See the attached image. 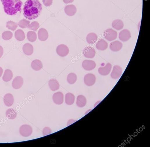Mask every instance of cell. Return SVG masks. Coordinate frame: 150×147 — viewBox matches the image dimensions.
Listing matches in <instances>:
<instances>
[{
    "instance_id": "obj_1",
    "label": "cell",
    "mask_w": 150,
    "mask_h": 147,
    "mask_svg": "<svg viewBox=\"0 0 150 147\" xmlns=\"http://www.w3.org/2000/svg\"><path fill=\"white\" fill-rule=\"evenodd\" d=\"M42 10V6L39 0H27L23 8V15L27 19L33 20L38 17Z\"/></svg>"
},
{
    "instance_id": "obj_2",
    "label": "cell",
    "mask_w": 150,
    "mask_h": 147,
    "mask_svg": "<svg viewBox=\"0 0 150 147\" xmlns=\"http://www.w3.org/2000/svg\"><path fill=\"white\" fill-rule=\"evenodd\" d=\"M4 11L8 15H13L21 10L23 4L20 0H1Z\"/></svg>"
},
{
    "instance_id": "obj_3",
    "label": "cell",
    "mask_w": 150,
    "mask_h": 147,
    "mask_svg": "<svg viewBox=\"0 0 150 147\" xmlns=\"http://www.w3.org/2000/svg\"><path fill=\"white\" fill-rule=\"evenodd\" d=\"M117 32L112 29H106L103 34L105 38L109 41L115 40L117 38Z\"/></svg>"
},
{
    "instance_id": "obj_4",
    "label": "cell",
    "mask_w": 150,
    "mask_h": 147,
    "mask_svg": "<svg viewBox=\"0 0 150 147\" xmlns=\"http://www.w3.org/2000/svg\"><path fill=\"white\" fill-rule=\"evenodd\" d=\"M33 132L32 127L29 125H22L19 129L20 134L24 137H26L30 136Z\"/></svg>"
},
{
    "instance_id": "obj_5",
    "label": "cell",
    "mask_w": 150,
    "mask_h": 147,
    "mask_svg": "<svg viewBox=\"0 0 150 147\" xmlns=\"http://www.w3.org/2000/svg\"><path fill=\"white\" fill-rule=\"evenodd\" d=\"M56 52L57 54L60 56L64 57L66 56L68 54L69 49L66 45L61 44L57 47Z\"/></svg>"
},
{
    "instance_id": "obj_6",
    "label": "cell",
    "mask_w": 150,
    "mask_h": 147,
    "mask_svg": "<svg viewBox=\"0 0 150 147\" xmlns=\"http://www.w3.org/2000/svg\"><path fill=\"white\" fill-rule=\"evenodd\" d=\"M122 73V68L119 65H115L111 74V77L114 79H118L120 77Z\"/></svg>"
},
{
    "instance_id": "obj_7",
    "label": "cell",
    "mask_w": 150,
    "mask_h": 147,
    "mask_svg": "<svg viewBox=\"0 0 150 147\" xmlns=\"http://www.w3.org/2000/svg\"><path fill=\"white\" fill-rule=\"evenodd\" d=\"M84 82L87 86H90L93 85L96 82V78L95 75L92 73H88L84 77Z\"/></svg>"
},
{
    "instance_id": "obj_8",
    "label": "cell",
    "mask_w": 150,
    "mask_h": 147,
    "mask_svg": "<svg viewBox=\"0 0 150 147\" xmlns=\"http://www.w3.org/2000/svg\"><path fill=\"white\" fill-rule=\"evenodd\" d=\"M83 68L85 70L90 71L94 69L96 66L95 62L91 60H85L82 63Z\"/></svg>"
},
{
    "instance_id": "obj_9",
    "label": "cell",
    "mask_w": 150,
    "mask_h": 147,
    "mask_svg": "<svg viewBox=\"0 0 150 147\" xmlns=\"http://www.w3.org/2000/svg\"><path fill=\"white\" fill-rule=\"evenodd\" d=\"M83 53L84 56L85 57L93 58L95 56L96 51L94 48L90 46H88L84 48Z\"/></svg>"
},
{
    "instance_id": "obj_10",
    "label": "cell",
    "mask_w": 150,
    "mask_h": 147,
    "mask_svg": "<svg viewBox=\"0 0 150 147\" xmlns=\"http://www.w3.org/2000/svg\"><path fill=\"white\" fill-rule=\"evenodd\" d=\"M131 38V33L129 30L124 29L121 31L119 34V38L122 41L125 42Z\"/></svg>"
},
{
    "instance_id": "obj_11",
    "label": "cell",
    "mask_w": 150,
    "mask_h": 147,
    "mask_svg": "<svg viewBox=\"0 0 150 147\" xmlns=\"http://www.w3.org/2000/svg\"><path fill=\"white\" fill-rule=\"evenodd\" d=\"M111 68V64L108 63L105 66L99 68L98 70V72L100 75L102 76H107L110 73Z\"/></svg>"
},
{
    "instance_id": "obj_12",
    "label": "cell",
    "mask_w": 150,
    "mask_h": 147,
    "mask_svg": "<svg viewBox=\"0 0 150 147\" xmlns=\"http://www.w3.org/2000/svg\"><path fill=\"white\" fill-rule=\"evenodd\" d=\"M54 103L57 105L62 104L64 101V95L63 93L58 92L55 93L53 96Z\"/></svg>"
},
{
    "instance_id": "obj_13",
    "label": "cell",
    "mask_w": 150,
    "mask_h": 147,
    "mask_svg": "<svg viewBox=\"0 0 150 147\" xmlns=\"http://www.w3.org/2000/svg\"><path fill=\"white\" fill-rule=\"evenodd\" d=\"M23 83V78L21 77L18 76L14 79L12 83V86L14 88L18 89L22 86Z\"/></svg>"
},
{
    "instance_id": "obj_14",
    "label": "cell",
    "mask_w": 150,
    "mask_h": 147,
    "mask_svg": "<svg viewBox=\"0 0 150 147\" xmlns=\"http://www.w3.org/2000/svg\"><path fill=\"white\" fill-rule=\"evenodd\" d=\"M64 10L66 15L72 16L76 14L77 9L76 6L73 5H70L66 6Z\"/></svg>"
},
{
    "instance_id": "obj_15",
    "label": "cell",
    "mask_w": 150,
    "mask_h": 147,
    "mask_svg": "<svg viewBox=\"0 0 150 147\" xmlns=\"http://www.w3.org/2000/svg\"><path fill=\"white\" fill-rule=\"evenodd\" d=\"M123 47L122 43L119 41H115L111 42L110 45V49L111 50L114 52L119 51Z\"/></svg>"
},
{
    "instance_id": "obj_16",
    "label": "cell",
    "mask_w": 150,
    "mask_h": 147,
    "mask_svg": "<svg viewBox=\"0 0 150 147\" xmlns=\"http://www.w3.org/2000/svg\"><path fill=\"white\" fill-rule=\"evenodd\" d=\"M38 38L42 41H46L49 37V33L47 30L43 28L40 29L38 32Z\"/></svg>"
},
{
    "instance_id": "obj_17",
    "label": "cell",
    "mask_w": 150,
    "mask_h": 147,
    "mask_svg": "<svg viewBox=\"0 0 150 147\" xmlns=\"http://www.w3.org/2000/svg\"><path fill=\"white\" fill-rule=\"evenodd\" d=\"M22 50L25 54L27 56H30L33 52V47L31 44L27 43L23 45Z\"/></svg>"
},
{
    "instance_id": "obj_18",
    "label": "cell",
    "mask_w": 150,
    "mask_h": 147,
    "mask_svg": "<svg viewBox=\"0 0 150 147\" xmlns=\"http://www.w3.org/2000/svg\"><path fill=\"white\" fill-rule=\"evenodd\" d=\"M4 102L5 105L8 107L12 106L14 102L13 95L10 93L6 94L4 98Z\"/></svg>"
},
{
    "instance_id": "obj_19",
    "label": "cell",
    "mask_w": 150,
    "mask_h": 147,
    "mask_svg": "<svg viewBox=\"0 0 150 147\" xmlns=\"http://www.w3.org/2000/svg\"><path fill=\"white\" fill-rule=\"evenodd\" d=\"M32 68L35 71H39L41 70L43 67L42 62L38 59L33 60L31 63Z\"/></svg>"
},
{
    "instance_id": "obj_20",
    "label": "cell",
    "mask_w": 150,
    "mask_h": 147,
    "mask_svg": "<svg viewBox=\"0 0 150 147\" xmlns=\"http://www.w3.org/2000/svg\"><path fill=\"white\" fill-rule=\"evenodd\" d=\"M49 85L50 89L53 91H56L58 90L60 88L58 82L54 79H51L49 81Z\"/></svg>"
},
{
    "instance_id": "obj_21",
    "label": "cell",
    "mask_w": 150,
    "mask_h": 147,
    "mask_svg": "<svg viewBox=\"0 0 150 147\" xmlns=\"http://www.w3.org/2000/svg\"><path fill=\"white\" fill-rule=\"evenodd\" d=\"M108 47L107 42L103 39H100L96 44L97 49L100 50L104 51L106 50Z\"/></svg>"
},
{
    "instance_id": "obj_22",
    "label": "cell",
    "mask_w": 150,
    "mask_h": 147,
    "mask_svg": "<svg viewBox=\"0 0 150 147\" xmlns=\"http://www.w3.org/2000/svg\"><path fill=\"white\" fill-rule=\"evenodd\" d=\"M112 26L114 29L118 30H120L123 28L124 24L122 20L117 19L112 22Z\"/></svg>"
},
{
    "instance_id": "obj_23",
    "label": "cell",
    "mask_w": 150,
    "mask_h": 147,
    "mask_svg": "<svg viewBox=\"0 0 150 147\" xmlns=\"http://www.w3.org/2000/svg\"><path fill=\"white\" fill-rule=\"evenodd\" d=\"M13 77L12 72L9 69H7L5 71L4 75L3 77V79L5 82H8L12 79Z\"/></svg>"
},
{
    "instance_id": "obj_24",
    "label": "cell",
    "mask_w": 150,
    "mask_h": 147,
    "mask_svg": "<svg viewBox=\"0 0 150 147\" xmlns=\"http://www.w3.org/2000/svg\"><path fill=\"white\" fill-rule=\"evenodd\" d=\"M97 36L96 33H91L87 35L86 40L87 42L89 44H94L97 41Z\"/></svg>"
},
{
    "instance_id": "obj_25",
    "label": "cell",
    "mask_w": 150,
    "mask_h": 147,
    "mask_svg": "<svg viewBox=\"0 0 150 147\" xmlns=\"http://www.w3.org/2000/svg\"><path fill=\"white\" fill-rule=\"evenodd\" d=\"M15 37L18 41H22L25 38V35L24 31L19 29L17 30L15 32Z\"/></svg>"
},
{
    "instance_id": "obj_26",
    "label": "cell",
    "mask_w": 150,
    "mask_h": 147,
    "mask_svg": "<svg viewBox=\"0 0 150 147\" xmlns=\"http://www.w3.org/2000/svg\"><path fill=\"white\" fill-rule=\"evenodd\" d=\"M87 100L85 97L83 95H79L77 98L76 104L80 107H84L86 104Z\"/></svg>"
},
{
    "instance_id": "obj_27",
    "label": "cell",
    "mask_w": 150,
    "mask_h": 147,
    "mask_svg": "<svg viewBox=\"0 0 150 147\" xmlns=\"http://www.w3.org/2000/svg\"><path fill=\"white\" fill-rule=\"evenodd\" d=\"M75 96L71 93H68L66 94L65 97V102L68 105H72L74 102Z\"/></svg>"
},
{
    "instance_id": "obj_28",
    "label": "cell",
    "mask_w": 150,
    "mask_h": 147,
    "mask_svg": "<svg viewBox=\"0 0 150 147\" xmlns=\"http://www.w3.org/2000/svg\"><path fill=\"white\" fill-rule=\"evenodd\" d=\"M77 77L75 73L71 72L68 75L67 77V81L69 84H73L76 83L77 80Z\"/></svg>"
},
{
    "instance_id": "obj_29",
    "label": "cell",
    "mask_w": 150,
    "mask_h": 147,
    "mask_svg": "<svg viewBox=\"0 0 150 147\" xmlns=\"http://www.w3.org/2000/svg\"><path fill=\"white\" fill-rule=\"evenodd\" d=\"M6 114L8 118L12 120L15 119L17 115V113L14 109L12 108L8 109L7 110Z\"/></svg>"
},
{
    "instance_id": "obj_30",
    "label": "cell",
    "mask_w": 150,
    "mask_h": 147,
    "mask_svg": "<svg viewBox=\"0 0 150 147\" xmlns=\"http://www.w3.org/2000/svg\"><path fill=\"white\" fill-rule=\"evenodd\" d=\"M28 40L30 42H33L37 39V36L36 33L33 31H28L27 35Z\"/></svg>"
},
{
    "instance_id": "obj_31",
    "label": "cell",
    "mask_w": 150,
    "mask_h": 147,
    "mask_svg": "<svg viewBox=\"0 0 150 147\" xmlns=\"http://www.w3.org/2000/svg\"><path fill=\"white\" fill-rule=\"evenodd\" d=\"M13 33L10 31H8L4 32L2 34V38L4 40L7 41L10 40L12 38Z\"/></svg>"
},
{
    "instance_id": "obj_32",
    "label": "cell",
    "mask_w": 150,
    "mask_h": 147,
    "mask_svg": "<svg viewBox=\"0 0 150 147\" xmlns=\"http://www.w3.org/2000/svg\"><path fill=\"white\" fill-rule=\"evenodd\" d=\"M6 26L9 29L14 31L17 29L18 25L15 22L10 20L7 22Z\"/></svg>"
},
{
    "instance_id": "obj_33",
    "label": "cell",
    "mask_w": 150,
    "mask_h": 147,
    "mask_svg": "<svg viewBox=\"0 0 150 147\" xmlns=\"http://www.w3.org/2000/svg\"><path fill=\"white\" fill-rule=\"evenodd\" d=\"M40 27V24L36 21L32 22L28 27V29L36 31Z\"/></svg>"
},
{
    "instance_id": "obj_34",
    "label": "cell",
    "mask_w": 150,
    "mask_h": 147,
    "mask_svg": "<svg viewBox=\"0 0 150 147\" xmlns=\"http://www.w3.org/2000/svg\"><path fill=\"white\" fill-rule=\"evenodd\" d=\"M30 22V21L23 19L20 20L18 22V24L20 27L24 29L28 28Z\"/></svg>"
},
{
    "instance_id": "obj_35",
    "label": "cell",
    "mask_w": 150,
    "mask_h": 147,
    "mask_svg": "<svg viewBox=\"0 0 150 147\" xmlns=\"http://www.w3.org/2000/svg\"><path fill=\"white\" fill-rule=\"evenodd\" d=\"M42 2L44 5L47 7L51 6L53 3V0H43Z\"/></svg>"
},
{
    "instance_id": "obj_36",
    "label": "cell",
    "mask_w": 150,
    "mask_h": 147,
    "mask_svg": "<svg viewBox=\"0 0 150 147\" xmlns=\"http://www.w3.org/2000/svg\"><path fill=\"white\" fill-rule=\"evenodd\" d=\"M43 135L45 136L51 134V131L49 128L46 127L43 129Z\"/></svg>"
},
{
    "instance_id": "obj_37",
    "label": "cell",
    "mask_w": 150,
    "mask_h": 147,
    "mask_svg": "<svg viewBox=\"0 0 150 147\" xmlns=\"http://www.w3.org/2000/svg\"><path fill=\"white\" fill-rule=\"evenodd\" d=\"M4 53V50L3 47L1 46H0V58H1Z\"/></svg>"
},
{
    "instance_id": "obj_38",
    "label": "cell",
    "mask_w": 150,
    "mask_h": 147,
    "mask_svg": "<svg viewBox=\"0 0 150 147\" xmlns=\"http://www.w3.org/2000/svg\"><path fill=\"white\" fill-rule=\"evenodd\" d=\"M74 0H63V2L65 4H68L72 3Z\"/></svg>"
},
{
    "instance_id": "obj_39",
    "label": "cell",
    "mask_w": 150,
    "mask_h": 147,
    "mask_svg": "<svg viewBox=\"0 0 150 147\" xmlns=\"http://www.w3.org/2000/svg\"><path fill=\"white\" fill-rule=\"evenodd\" d=\"M3 68L0 67V77H2L3 72Z\"/></svg>"
}]
</instances>
